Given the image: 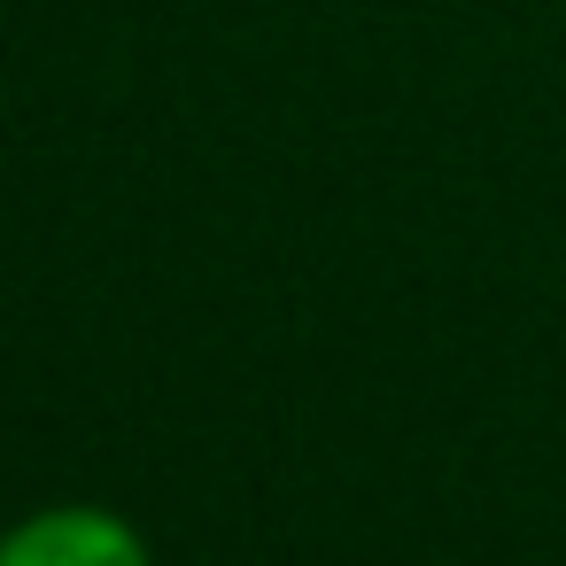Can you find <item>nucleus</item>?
<instances>
[{"label":"nucleus","instance_id":"1","mask_svg":"<svg viewBox=\"0 0 566 566\" xmlns=\"http://www.w3.org/2000/svg\"><path fill=\"white\" fill-rule=\"evenodd\" d=\"M0 566H156V543L117 504L63 496L0 527Z\"/></svg>","mask_w":566,"mask_h":566}]
</instances>
